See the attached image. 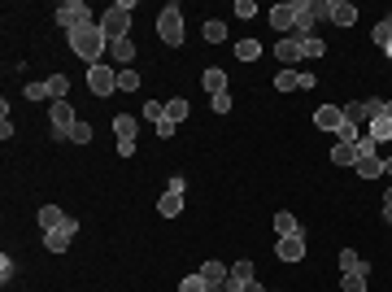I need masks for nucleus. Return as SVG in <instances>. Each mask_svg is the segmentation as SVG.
<instances>
[{"mask_svg":"<svg viewBox=\"0 0 392 292\" xmlns=\"http://www.w3.org/2000/svg\"><path fill=\"white\" fill-rule=\"evenodd\" d=\"M109 49V40L101 35V27L92 22V27H79V31H70V53L79 57V62H88V66H101V53Z\"/></svg>","mask_w":392,"mask_h":292,"instance_id":"obj_1","label":"nucleus"},{"mask_svg":"<svg viewBox=\"0 0 392 292\" xmlns=\"http://www.w3.org/2000/svg\"><path fill=\"white\" fill-rule=\"evenodd\" d=\"M131 9H135V0H118V5H109V9L101 14L96 27H101V35H105L109 44L127 40V31H131Z\"/></svg>","mask_w":392,"mask_h":292,"instance_id":"obj_2","label":"nucleus"},{"mask_svg":"<svg viewBox=\"0 0 392 292\" xmlns=\"http://www.w3.org/2000/svg\"><path fill=\"white\" fill-rule=\"evenodd\" d=\"M292 14H296V22H292V40H310L314 27H318V18L327 14V5H318V0H292Z\"/></svg>","mask_w":392,"mask_h":292,"instance_id":"obj_3","label":"nucleus"},{"mask_svg":"<svg viewBox=\"0 0 392 292\" xmlns=\"http://www.w3.org/2000/svg\"><path fill=\"white\" fill-rule=\"evenodd\" d=\"M183 35H187V27H183V14H179V5H166L161 14H157V40L161 44H170V49H183Z\"/></svg>","mask_w":392,"mask_h":292,"instance_id":"obj_4","label":"nucleus"},{"mask_svg":"<svg viewBox=\"0 0 392 292\" xmlns=\"http://www.w3.org/2000/svg\"><path fill=\"white\" fill-rule=\"evenodd\" d=\"M53 18H57V27H62L66 35H70V31H79V27H92V9L83 5V0H62Z\"/></svg>","mask_w":392,"mask_h":292,"instance_id":"obj_5","label":"nucleus"},{"mask_svg":"<svg viewBox=\"0 0 392 292\" xmlns=\"http://www.w3.org/2000/svg\"><path fill=\"white\" fill-rule=\"evenodd\" d=\"M49 122H53V140H70V131H75L79 114L70 109V101H53L49 105Z\"/></svg>","mask_w":392,"mask_h":292,"instance_id":"obj_6","label":"nucleus"},{"mask_svg":"<svg viewBox=\"0 0 392 292\" xmlns=\"http://www.w3.org/2000/svg\"><path fill=\"white\" fill-rule=\"evenodd\" d=\"M88 88L96 92V96H109V92L118 88V75H114V66H109V62H101V66H88Z\"/></svg>","mask_w":392,"mask_h":292,"instance_id":"obj_7","label":"nucleus"},{"mask_svg":"<svg viewBox=\"0 0 392 292\" xmlns=\"http://www.w3.org/2000/svg\"><path fill=\"white\" fill-rule=\"evenodd\" d=\"M75 231H79V223H75V218H66L62 227L44 231V249H49V253H66V249H70V240H75Z\"/></svg>","mask_w":392,"mask_h":292,"instance_id":"obj_8","label":"nucleus"},{"mask_svg":"<svg viewBox=\"0 0 392 292\" xmlns=\"http://www.w3.org/2000/svg\"><path fill=\"white\" fill-rule=\"evenodd\" d=\"M275 258H283V262H301V258H305V231H296V236H279Z\"/></svg>","mask_w":392,"mask_h":292,"instance_id":"obj_9","label":"nucleus"},{"mask_svg":"<svg viewBox=\"0 0 392 292\" xmlns=\"http://www.w3.org/2000/svg\"><path fill=\"white\" fill-rule=\"evenodd\" d=\"M200 279L209 284V292H218L222 284H227V275H231V266H222L218 258H209V262H200V271H196Z\"/></svg>","mask_w":392,"mask_h":292,"instance_id":"obj_10","label":"nucleus"},{"mask_svg":"<svg viewBox=\"0 0 392 292\" xmlns=\"http://www.w3.org/2000/svg\"><path fill=\"white\" fill-rule=\"evenodd\" d=\"M314 127H318V131H331V135H336L340 127H344V109H340V105H323V109L314 114Z\"/></svg>","mask_w":392,"mask_h":292,"instance_id":"obj_11","label":"nucleus"},{"mask_svg":"<svg viewBox=\"0 0 392 292\" xmlns=\"http://www.w3.org/2000/svg\"><path fill=\"white\" fill-rule=\"evenodd\" d=\"M275 57L283 70H296V62H301V40H292V35H283V40L275 44Z\"/></svg>","mask_w":392,"mask_h":292,"instance_id":"obj_12","label":"nucleus"},{"mask_svg":"<svg viewBox=\"0 0 392 292\" xmlns=\"http://www.w3.org/2000/svg\"><path fill=\"white\" fill-rule=\"evenodd\" d=\"M327 18L336 22V27H353V22H358V5H349V0H327Z\"/></svg>","mask_w":392,"mask_h":292,"instance_id":"obj_13","label":"nucleus"},{"mask_svg":"<svg viewBox=\"0 0 392 292\" xmlns=\"http://www.w3.org/2000/svg\"><path fill=\"white\" fill-rule=\"evenodd\" d=\"M340 271H344V275H366V279H371V262L358 258L353 249H344V253H340Z\"/></svg>","mask_w":392,"mask_h":292,"instance_id":"obj_14","label":"nucleus"},{"mask_svg":"<svg viewBox=\"0 0 392 292\" xmlns=\"http://www.w3.org/2000/svg\"><path fill=\"white\" fill-rule=\"evenodd\" d=\"M292 22H296L292 5H275V9H270V27H275L279 35H292Z\"/></svg>","mask_w":392,"mask_h":292,"instance_id":"obj_15","label":"nucleus"},{"mask_svg":"<svg viewBox=\"0 0 392 292\" xmlns=\"http://www.w3.org/2000/svg\"><path fill=\"white\" fill-rule=\"evenodd\" d=\"M157 214H161V218H179V214H183V196H179V192H161V196H157Z\"/></svg>","mask_w":392,"mask_h":292,"instance_id":"obj_16","label":"nucleus"},{"mask_svg":"<svg viewBox=\"0 0 392 292\" xmlns=\"http://www.w3.org/2000/svg\"><path fill=\"white\" fill-rule=\"evenodd\" d=\"M200 88H205L209 96H218V92H227V75H222L218 66H209L205 75H200Z\"/></svg>","mask_w":392,"mask_h":292,"instance_id":"obj_17","label":"nucleus"},{"mask_svg":"<svg viewBox=\"0 0 392 292\" xmlns=\"http://www.w3.org/2000/svg\"><path fill=\"white\" fill-rule=\"evenodd\" d=\"M358 174H362V179H379V174H384V157H379V153H362L358 157Z\"/></svg>","mask_w":392,"mask_h":292,"instance_id":"obj_18","label":"nucleus"},{"mask_svg":"<svg viewBox=\"0 0 392 292\" xmlns=\"http://www.w3.org/2000/svg\"><path fill=\"white\" fill-rule=\"evenodd\" d=\"M109 53H114L118 66L131 70V62H135V44H131V35H127V40H118V44H109Z\"/></svg>","mask_w":392,"mask_h":292,"instance_id":"obj_19","label":"nucleus"},{"mask_svg":"<svg viewBox=\"0 0 392 292\" xmlns=\"http://www.w3.org/2000/svg\"><path fill=\"white\" fill-rule=\"evenodd\" d=\"M135 131H140V122L131 118V114H114V135L118 140H135Z\"/></svg>","mask_w":392,"mask_h":292,"instance_id":"obj_20","label":"nucleus"},{"mask_svg":"<svg viewBox=\"0 0 392 292\" xmlns=\"http://www.w3.org/2000/svg\"><path fill=\"white\" fill-rule=\"evenodd\" d=\"M331 161H336V166H358V144H340V140H336Z\"/></svg>","mask_w":392,"mask_h":292,"instance_id":"obj_21","label":"nucleus"},{"mask_svg":"<svg viewBox=\"0 0 392 292\" xmlns=\"http://www.w3.org/2000/svg\"><path fill=\"white\" fill-rule=\"evenodd\" d=\"M366 135H371L375 144H384V140H392V118H375V122H366Z\"/></svg>","mask_w":392,"mask_h":292,"instance_id":"obj_22","label":"nucleus"},{"mask_svg":"<svg viewBox=\"0 0 392 292\" xmlns=\"http://www.w3.org/2000/svg\"><path fill=\"white\" fill-rule=\"evenodd\" d=\"M62 223H66L62 205H44V209H40V227H44V231H53V227H62Z\"/></svg>","mask_w":392,"mask_h":292,"instance_id":"obj_23","label":"nucleus"},{"mask_svg":"<svg viewBox=\"0 0 392 292\" xmlns=\"http://www.w3.org/2000/svg\"><path fill=\"white\" fill-rule=\"evenodd\" d=\"M275 88H279V92H301V70H279V75H275Z\"/></svg>","mask_w":392,"mask_h":292,"instance_id":"obj_24","label":"nucleus"},{"mask_svg":"<svg viewBox=\"0 0 392 292\" xmlns=\"http://www.w3.org/2000/svg\"><path fill=\"white\" fill-rule=\"evenodd\" d=\"M275 231H279V236H296V231H305V227L296 223L288 209H279V214H275Z\"/></svg>","mask_w":392,"mask_h":292,"instance_id":"obj_25","label":"nucleus"},{"mask_svg":"<svg viewBox=\"0 0 392 292\" xmlns=\"http://www.w3.org/2000/svg\"><path fill=\"white\" fill-rule=\"evenodd\" d=\"M371 40L379 44V49H392V18L375 22V27H371Z\"/></svg>","mask_w":392,"mask_h":292,"instance_id":"obj_26","label":"nucleus"},{"mask_svg":"<svg viewBox=\"0 0 392 292\" xmlns=\"http://www.w3.org/2000/svg\"><path fill=\"white\" fill-rule=\"evenodd\" d=\"M44 83H49V96H53V101H66V92H70V79H66V75H49Z\"/></svg>","mask_w":392,"mask_h":292,"instance_id":"obj_27","label":"nucleus"},{"mask_svg":"<svg viewBox=\"0 0 392 292\" xmlns=\"http://www.w3.org/2000/svg\"><path fill=\"white\" fill-rule=\"evenodd\" d=\"M166 118H170L174 127H179V122L187 118V101H183V96H174V101H166Z\"/></svg>","mask_w":392,"mask_h":292,"instance_id":"obj_28","label":"nucleus"},{"mask_svg":"<svg viewBox=\"0 0 392 292\" xmlns=\"http://www.w3.org/2000/svg\"><path fill=\"white\" fill-rule=\"evenodd\" d=\"M362 109H366V122H375V118H384L388 101H384V96H366V101H362Z\"/></svg>","mask_w":392,"mask_h":292,"instance_id":"obj_29","label":"nucleus"},{"mask_svg":"<svg viewBox=\"0 0 392 292\" xmlns=\"http://www.w3.org/2000/svg\"><path fill=\"white\" fill-rule=\"evenodd\" d=\"M235 57H240V62H257V57H261V44H257V40H240V44H235Z\"/></svg>","mask_w":392,"mask_h":292,"instance_id":"obj_30","label":"nucleus"},{"mask_svg":"<svg viewBox=\"0 0 392 292\" xmlns=\"http://www.w3.org/2000/svg\"><path fill=\"white\" fill-rule=\"evenodd\" d=\"M327 53V44L318 40V35H310V40H301V57H323Z\"/></svg>","mask_w":392,"mask_h":292,"instance_id":"obj_31","label":"nucleus"},{"mask_svg":"<svg viewBox=\"0 0 392 292\" xmlns=\"http://www.w3.org/2000/svg\"><path fill=\"white\" fill-rule=\"evenodd\" d=\"M205 40L222 44V40H227V22H205Z\"/></svg>","mask_w":392,"mask_h":292,"instance_id":"obj_32","label":"nucleus"},{"mask_svg":"<svg viewBox=\"0 0 392 292\" xmlns=\"http://www.w3.org/2000/svg\"><path fill=\"white\" fill-rule=\"evenodd\" d=\"M344 122H353V127H362V122H366V109H362V101L344 105Z\"/></svg>","mask_w":392,"mask_h":292,"instance_id":"obj_33","label":"nucleus"},{"mask_svg":"<svg viewBox=\"0 0 392 292\" xmlns=\"http://www.w3.org/2000/svg\"><path fill=\"white\" fill-rule=\"evenodd\" d=\"M144 118H148L153 127H157V122L166 118V101H148V105H144Z\"/></svg>","mask_w":392,"mask_h":292,"instance_id":"obj_34","label":"nucleus"},{"mask_svg":"<svg viewBox=\"0 0 392 292\" xmlns=\"http://www.w3.org/2000/svg\"><path fill=\"white\" fill-rule=\"evenodd\" d=\"M70 140H75V144H92V122H75V131H70Z\"/></svg>","mask_w":392,"mask_h":292,"instance_id":"obj_35","label":"nucleus"},{"mask_svg":"<svg viewBox=\"0 0 392 292\" xmlns=\"http://www.w3.org/2000/svg\"><path fill=\"white\" fill-rule=\"evenodd\" d=\"M179 292H209V284H205V279H200V275H183Z\"/></svg>","mask_w":392,"mask_h":292,"instance_id":"obj_36","label":"nucleus"},{"mask_svg":"<svg viewBox=\"0 0 392 292\" xmlns=\"http://www.w3.org/2000/svg\"><path fill=\"white\" fill-rule=\"evenodd\" d=\"M140 88V75L135 70H122V75H118V92H135Z\"/></svg>","mask_w":392,"mask_h":292,"instance_id":"obj_37","label":"nucleus"},{"mask_svg":"<svg viewBox=\"0 0 392 292\" xmlns=\"http://www.w3.org/2000/svg\"><path fill=\"white\" fill-rule=\"evenodd\" d=\"M209 109H213V114H231V92H218V96H209Z\"/></svg>","mask_w":392,"mask_h":292,"instance_id":"obj_38","label":"nucleus"},{"mask_svg":"<svg viewBox=\"0 0 392 292\" xmlns=\"http://www.w3.org/2000/svg\"><path fill=\"white\" fill-rule=\"evenodd\" d=\"M340 288H344V292H366V275H344Z\"/></svg>","mask_w":392,"mask_h":292,"instance_id":"obj_39","label":"nucleus"},{"mask_svg":"<svg viewBox=\"0 0 392 292\" xmlns=\"http://www.w3.org/2000/svg\"><path fill=\"white\" fill-rule=\"evenodd\" d=\"M235 18H257V5L253 0H235Z\"/></svg>","mask_w":392,"mask_h":292,"instance_id":"obj_40","label":"nucleus"},{"mask_svg":"<svg viewBox=\"0 0 392 292\" xmlns=\"http://www.w3.org/2000/svg\"><path fill=\"white\" fill-rule=\"evenodd\" d=\"M49 96V83H27V101H44Z\"/></svg>","mask_w":392,"mask_h":292,"instance_id":"obj_41","label":"nucleus"},{"mask_svg":"<svg viewBox=\"0 0 392 292\" xmlns=\"http://www.w3.org/2000/svg\"><path fill=\"white\" fill-rule=\"evenodd\" d=\"M118 157H135V140H118Z\"/></svg>","mask_w":392,"mask_h":292,"instance_id":"obj_42","label":"nucleus"},{"mask_svg":"<svg viewBox=\"0 0 392 292\" xmlns=\"http://www.w3.org/2000/svg\"><path fill=\"white\" fill-rule=\"evenodd\" d=\"M170 135H174V122L161 118V122H157V140H170Z\"/></svg>","mask_w":392,"mask_h":292,"instance_id":"obj_43","label":"nucleus"},{"mask_svg":"<svg viewBox=\"0 0 392 292\" xmlns=\"http://www.w3.org/2000/svg\"><path fill=\"white\" fill-rule=\"evenodd\" d=\"M362 153H375V140H371V135H362V140H358V157H362Z\"/></svg>","mask_w":392,"mask_h":292,"instance_id":"obj_44","label":"nucleus"},{"mask_svg":"<svg viewBox=\"0 0 392 292\" xmlns=\"http://www.w3.org/2000/svg\"><path fill=\"white\" fill-rule=\"evenodd\" d=\"M240 292H266V288H261V284H257V279H253V284H244Z\"/></svg>","mask_w":392,"mask_h":292,"instance_id":"obj_45","label":"nucleus"},{"mask_svg":"<svg viewBox=\"0 0 392 292\" xmlns=\"http://www.w3.org/2000/svg\"><path fill=\"white\" fill-rule=\"evenodd\" d=\"M384 174H388V183H392V153L384 157Z\"/></svg>","mask_w":392,"mask_h":292,"instance_id":"obj_46","label":"nucleus"},{"mask_svg":"<svg viewBox=\"0 0 392 292\" xmlns=\"http://www.w3.org/2000/svg\"><path fill=\"white\" fill-rule=\"evenodd\" d=\"M384 53H388V62H392V49H384Z\"/></svg>","mask_w":392,"mask_h":292,"instance_id":"obj_47","label":"nucleus"}]
</instances>
